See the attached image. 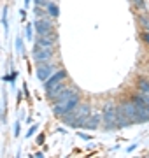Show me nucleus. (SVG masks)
<instances>
[{"instance_id":"10","label":"nucleus","mask_w":149,"mask_h":158,"mask_svg":"<svg viewBox=\"0 0 149 158\" xmlns=\"http://www.w3.org/2000/svg\"><path fill=\"white\" fill-rule=\"evenodd\" d=\"M53 58V49H39V51H34V60L35 63H47L51 62Z\"/></svg>"},{"instance_id":"19","label":"nucleus","mask_w":149,"mask_h":158,"mask_svg":"<svg viewBox=\"0 0 149 158\" xmlns=\"http://www.w3.org/2000/svg\"><path fill=\"white\" fill-rule=\"evenodd\" d=\"M16 49H18V53H19V55H25V49H23V39H21V37H18V39H16Z\"/></svg>"},{"instance_id":"7","label":"nucleus","mask_w":149,"mask_h":158,"mask_svg":"<svg viewBox=\"0 0 149 158\" xmlns=\"http://www.w3.org/2000/svg\"><path fill=\"white\" fill-rule=\"evenodd\" d=\"M34 28L37 32V35H46L49 32H54V27L47 18H37V21L34 23Z\"/></svg>"},{"instance_id":"2","label":"nucleus","mask_w":149,"mask_h":158,"mask_svg":"<svg viewBox=\"0 0 149 158\" xmlns=\"http://www.w3.org/2000/svg\"><path fill=\"white\" fill-rule=\"evenodd\" d=\"M90 113H91V106L84 102V104H77L72 111H69L65 116H62V119L63 123L72 127V128H79V127L83 128V125H84L86 118L90 116Z\"/></svg>"},{"instance_id":"17","label":"nucleus","mask_w":149,"mask_h":158,"mask_svg":"<svg viewBox=\"0 0 149 158\" xmlns=\"http://www.w3.org/2000/svg\"><path fill=\"white\" fill-rule=\"evenodd\" d=\"M34 12H35V16H37V18H47V16H49V12H44V11H42V7H39V6H35Z\"/></svg>"},{"instance_id":"28","label":"nucleus","mask_w":149,"mask_h":158,"mask_svg":"<svg viewBox=\"0 0 149 158\" xmlns=\"http://www.w3.org/2000/svg\"><path fill=\"white\" fill-rule=\"evenodd\" d=\"M135 148H137V142H135V144H132V146L128 148V149H126V151L130 153V151H133V149H135Z\"/></svg>"},{"instance_id":"1","label":"nucleus","mask_w":149,"mask_h":158,"mask_svg":"<svg viewBox=\"0 0 149 158\" xmlns=\"http://www.w3.org/2000/svg\"><path fill=\"white\" fill-rule=\"evenodd\" d=\"M79 98H81L79 88L74 86V85L69 86V88L54 100V104H53V113L56 114L58 118H62V116H65L69 111H72V109L79 104Z\"/></svg>"},{"instance_id":"5","label":"nucleus","mask_w":149,"mask_h":158,"mask_svg":"<svg viewBox=\"0 0 149 158\" xmlns=\"http://www.w3.org/2000/svg\"><path fill=\"white\" fill-rule=\"evenodd\" d=\"M119 107L123 109V113L126 114V118L130 119L132 123H142L140 114H139V109H137V106H135V102L133 100L123 102V104H119Z\"/></svg>"},{"instance_id":"23","label":"nucleus","mask_w":149,"mask_h":158,"mask_svg":"<svg viewBox=\"0 0 149 158\" xmlns=\"http://www.w3.org/2000/svg\"><path fill=\"white\" fill-rule=\"evenodd\" d=\"M37 130H39V125H32V127L28 128V132H26V137H32Z\"/></svg>"},{"instance_id":"22","label":"nucleus","mask_w":149,"mask_h":158,"mask_svg":"<svg viewBox=\"0 0 149 158\" xmlns=\"http://www.w3.org/2000/svg\"><path fill=\"white\" fill-rule=\"evenodd\" d=\"M19 132H21V119H16V123H14V137L19 135Z\"/></svg>"},{"instance_id":"29","label":"nucleus","mask_w":149,"mask_h":158,"mask_svg":"<svg viewBox=\"0 0 149 158\" xmlns=\"http://www.w3.org/2000/svg\"><path fill=\"white\" fill-rule=\"evenodd\" d=\"M23 91H25V95H26V97L30 95V93H28V88H26V85H23Z\"/></svg>"},{"instance_id":"13","label":"nucleus","mask_w":149,"mask_h":158,"mask_svg":"<svg viewBox=\"0 0 149 158\" xmlns=\"http://www.w3.org/2000/svg\"><path fill=\"white\" fill-rule=\"evenodd\" d=\"M137 90H139V95L142 97L144 100L149 102V81H139Z\"/></svg>"},{"instance_id":"14","label":"nucleus","mask_w":149,"mask_h":158,"mask_svg":"<svg viewBox=\"0 0 149 158\" xmlns=\"http://www.w3.org/2000/svg\"><path fill=\"white\" fill-rule=\"evenodd\" d=\"M47 12H49V16L51 18H58L60 16V9L54 2H49V6H47Z\"/></svg>"},{"instance_id":"18","label":"nucleus","mask_w":149,"mask_h":158,"mask_svg":"<svg viewBox=\"0 0 149 158\" xmlns=\"http://www.w3.org/2000/svg\"><path fill=\"white\" fill-rule=\"evenodd\" d=\"M139 21H140V25L146 28V32H149V18L142 14V16H139Z\"/></svg>"},{"instance_id":"31","label":"nucleus","mask_w":149,"mask_h":158,"mask_svg":"<svg viewBox=\"0 0 149 158\" xmlns=\"http://www.w3.org/2000/svg\"><path fill=\"white\" fill-rule=\"evenodd\" d=\"M32 156H37V158H42V156H44V155H42V153H40V151H39V153H35V155H32Z\"/></svg>"},{"instance_id":"16","label":"nucleus","mask_w":149,"mask_h":158,"mask_svg":"<svg viewBox=\"0 0 149 158\" xmlns=\"http://www.w3.org/2000/svg\"><path fill=\"white\" fill-rule=\"evenodd\" d=\"M16 77H18V72H16V70H12L9 76H4V81L11 83V86H14V81H16Z\"/></svg>"},{"instance_id":"32","label":"nucleus","mask_w":149,"mask_h":158,"mask_svg":"<svg viewBox=\"0 0 149 158\" xmlns=\"http://www.w3.org/2000/svg\"><path fill=\"white\" fill-rule=\"evenodd\" d=\"M28 4H30V0H25V7H28Z\"/></svg>"},{"instance_id":"25","label":"nucleus","mask_w":149,"mask_h":158,"mask_svg":"<svg viewBox=\"0 0 149 158\" xmlns=\"http://www.w3.org/2000/svg\"><path fill=\"white\" fill-rule=\"evenodd\" d=\"M77 135H79L81 139H84V141H91V135H88L84 132H77Z\"/></svg>"},{"instance_id":"9","label":"nucleus","mask_w":149,"mask_h":158,"mask_svg":"<svg viewBox=\"0 0 149 158\" xmlns=\"http://www.w3.org/2000/svg\"><path fill=\"white\" fill-rule=\"evenodd\" d=\"M67 88H69V86L65 85V83H63V81H60V83H56V85L54 86H51V88H49V90H46V95H47V98H49V100H56L58 97L62 95L63 91L67 90Z\"/></svg>"},{"instance_id":"4","label":"nucleus","mask_w":149,"mask_h":158,"mask_svg":"<svg viewBox=\"0 0 149 158\" xmlns=\"http://www.w3.org/2000/svg\"><path fill=\"white\" fill-rule=\"evenodd\" d=\"M58 40V35L56 32H49L46 35H37L35 39V46H34V51H39V49H53L54 44Z\"/></svg>"},{"instance_id":"15","label":"nucleus","mask_w":149,"mask_h":158,"mask_svg":"<svg viewBox=\"0 0 149 158\" xmlns=\"http://www.w3.org/2000/svg\"><path fill=\"white\" fill-rule=\"evenodd\" d=\"M7 11H9V7H4V11H2V23H4V28H6V35L9 34V21H7Z\"/></svg>"},{"instance_id":"24","label":"nucleus","mask_w":149,"mask_h":158,"mask_svg":"<svg viewBox=\"0 0 149 158\" xmlns=\"http://www.w3.org/2000/svg\"><path fill=\"white\" fill-rule=\"evenodd\" d=\"M49 2H51V0H35V6H39V7H47V6H49Z\"/></svg>"},{"instance_id":"6","label":"nucleus","mask_w":149,"mask_h":158,"mask_svg":"<svg viewBox=\"0 0 149 158\" xmlns=\"http://www.w3.org/2000/svg\"><path fill=\"white\" fill-rule=\"evenodd\" d=\"M54 63H51V62H47V63H39L37 65V79L39 81H47V79L51 77L53 74H54Z\"/></svg>"},{"instance_id":"11","label":"nucleus","mask_w":149,"mask_h":158,"mask_svg":"<svg viewBox=\"0 0 149 158\" xmlns=\"http://www.w3.org/2000/svg\"><path fill=\"white\" fill-rule=\"evenodd\" d=\"M65 79H67V70H58V72H54L47 81H44V90H49L51 86H54L56 83H60V81H65Z\"/></svg>"},{"instance_id":"27","label":"nucleus","mask_w":149,"mask_h":158,"mask_svg":"<svg viewBox=\"0 0 149 158\" xmlns=\"http://www.w3.org/2000/svg\"><path fill=\"white\" fill-rule=\"evenodd\" d=\"M37 144H44V134H40V135L37 137Z\"/></svg>"},{"instance_id":"8","label":"nucleus","mask_w":149,"mask_h":158,"mask_svg":"<svg viewBox=\"0 0 149 158\" xmlns=\"http://www.w3.org/2000/svg\"><path fill=\"white\" fill-rule=\"evenodd\" d=\"M100 121H102V113H98V111H95V113H90V116L86 118V121H84V125H83V128L86 130H95L98 128V125H100Z\"/></svg>"},{"instance_id":"20","label":"nucleus","mask_w":149,"mask_h":158,"mask_svg":"<svg viewBox=\"0 0 149 158\" xmlns=\"http://www.w3.org/2000/svg\"><path fill=\"white\" fill-rule=\"evenodd\" d=\"M130 2H132L137 9H144V7H146V0H130Z\"/></svg>"},{"instance_id":"26","label":"nucleus","mask_w":149,"mask_h":158,"mask_svg":"<svg viewBox=\"0 0 149 158\" xmlns=\"http://www.w3.org/2000/svg\"><path fill=\"white\" fill-rule=\"evenodd\" d=\"M142 40L146 42V44H149V32H144L142 34Z\"/></svg>"},{"instance_id":"30","label":"nucleus","mask_w":149,"mask_h":158,"mask_svg":"<svg viewBox=\"0 0 149 158\" xmlns=\"http://www.w3.org/2000/svg\"><path fill=\"white\" fill-rule=\"evenodd\" d=\"M25 18H26V12H25V9H21V19L25 21Z\"/></svg>"},{"instance_id":"12","label":"nucleus","mask_w":149,"mask_h":158,"mask_svg":"<svg viewBox=\"0 0 149 158\" xmlns=\"http://www.w3.org/2000/svg\"><path fill=\"white\" fill-rule=\"evenodd\" d=\"M130 125H133V123L126 118V114L123 113V109L118 106V128H126V127H130Z\"/></svg>"},{"instance_id":"3","label":"nucleus","mask_w":149,"mask_h":158,"mask_svg":"<svg viewBox=\"0 0 149 158\" xmlns=\"http://www.w3.org/2000/svg\"><path fill=\"white\" fill-rule=\"evenodd\" d=\"M102 119L105 130H118V106H114L112 102H107L103 106Z\"/></svg>"},{"instance_id":"21","label":"nucleus","mask_w":149,"mask_h":158,"mask_svg":"<svg viewBox=\"0 0 149 158\" xmlns=\"http://www.w3.org/2000/svg\"><path fill=\"white\" fill-rule=\"evenodd\" d=\"M32 35H34V25L28 23V25H26V39L32 40Z\"/></svg>"}]
</instances>
